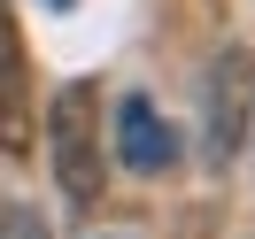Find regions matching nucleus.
<instances>
[{
  "label": "nucleus",
  "instance_id": "obj_3",
  "mask_svg": "<svg viewBox=\"0 0 255 239\" xmlns=\"http://www.w3.org/2000/svg\"><path fill=\"white\" fill-rule=\"evenodd\" d=\"M0 155H31V70L8 0H0Z\"/></svg>",
  "mask_w": 255,
  "mask_h": 239
},
{
  "label": "nucleus",
  "instance_id": "obj_6",
  "mask_svg": "<svg viewBox=\"0 0 255 239\" xmlns=\"http://www.w3.org/2000/svg\"><path fill=\"white\" fill-rule=\"evenodd\" d=\"M47 8H70V0H47Z\"/></svg>",
  "mask_w": 255,
  "mask_h": 239
},
{
  "label": "nucleus",
  "instance_id": "obj_4",
  "mask_svg": "<svg viewBox=\"0 0 255 239\" xmlns=\"http://www.w3.org/2000/svg\"><path fill=\"white\" fill-rule=\"evenodd\" d=\"M116 155H124V170L162 177L178 162V139H170V124H162L147 100H124V108H116Z\"/></svg>",
  "mask_w": 255,
  "mask_h": 239
},
{
  "label": "nucleus",
  "instance_id": "obj_1",
  "mask_svg": "<svg viewBox=\"0 0 255 239\" xmlns=\"http://www.w3.org/2000/svg\"><path fill=\"white\" fill-rule=\"evenodd\" d=\"M47 139H54V177H62L70 208H93L101 201V85L93 78H78V85L54 93Z\"/></svg>",
  "mask_w": 255,
  "mask_h": 239
},
{
  "label": "nucleus",
  "instance_id": "obj_5",
  "mask_svg": "<svg viewBox=\"0 0 255 239\" xmlns=\"http://www.w3.org/2000/svg\"><path fill=\"white\" fill-rule=\"evenodd\" d=\"M0 239H47V224H39L31 208H16V201H0Z\"/></svg>",
  "mask_w": 255,
  "mask_h": 239
},
{
  "label": "nucleus",
  "instance_id": "obj_2",
  "mask_svg": "<svg viewBox=\"0 0 255 239\" xmlns=\"http://www.w3.org/2000/svg\"><path fill=\"white\" fill-rule=\"evenodd\" d=\"M248 116H255V70H248L240 47H224L217 62H209V85H201V162L209 170H224V162L240 155Z\"/></svg>",
  "mask_w": 255,
  "mask_h": 239
}]
</instances>
